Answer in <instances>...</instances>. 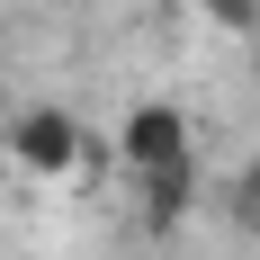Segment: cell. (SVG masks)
I'll return each mask as SVG.
<instances>
[{
  "label": "cell",
  "mask_w": 260,
  "mask_h": 260,
  "mask_svg": "<svg viewBox=\"0 0 260 260\" xmlns=\"http://www.w3.org/2000/svg\"><path fill=\"white\" fill-rule=\"evenodd\" d=\"M215 18H234V27H251V0H215Z\"/></svg>",
  "instance_id": "277c9868"
},
{
  "label": "cell",
  "mask_w": 260,
  "mask_h": 260,
  "mask_svg": "<svg viewBox=\"0 0 260 260\" xmlns=\"http://www.w3.org/2000/svg\"><path fill=\"white\" fill-rule=\"evenodd\" d=\"M117 161H126L144 188H153V180H180V171H188V117L171 99H144L126 117V135H117Z\"/></svg>",
  "instance_id": "6da1fadb"
},
{
  "label": "cell",
  "mask_w": 260,
  "mask_h": 260,
  "mask_svg": "<svg viewBox=\"0 0 260 260\" xmlns=\"http://www.w3.org/2000/svg\"><path fill=\"white\" fill-rule=\"evenodd\" d=\"M234 207H242V224H260V171L242 180V198H234Z\"/></svg>",
  "instance_id": "3957f363"
},
{
  "label": "cell",
  "mask_w": 260,
  "mask_h": 260,
  "mask_svg": "<svg viewBox=\"0 0 260 260\" xmlns=\"http://www.w3.org/2000/svg\"><path fill=\"white\" fill-rule=\"evenodd\" d=\"M9 153H18V171H45V180H72L81 161H99V144L63 117V108H27L18 126H9Z\"/></svg>",
  "instance_id": "7a4b0ae2"
}]
</instances>
